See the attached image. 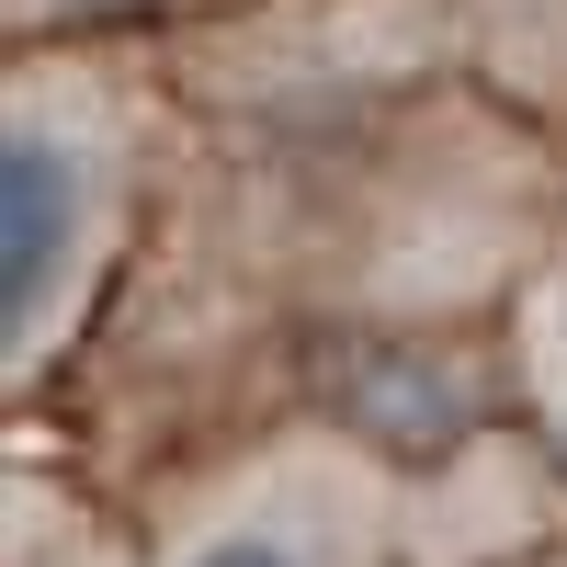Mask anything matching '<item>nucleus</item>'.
Segmentation results:
<instances>
[{"mask_svg":"<svg viewBox=\"0 0 567 567\" xmlns=\"http://www.w3.org/2000/svg\"><path fill=\"white\" fill-rule=\"evenodd\" d=\"M171 567H341V556L318 545V523H284V511H239V523L194 534Z\"/></svg>","mask_w":567,"mask_h":567,"instance_id":"nucleus-2","label":"nucleus"},{"mask_svg":"<svg viewBox=\"0 0 567 567\" xmlns=\"http://www.w3.org/2000/svg\"><path fill=\"white\" fill-rule=\"evenodd\" d=\"M125 227V114L80 69H23L0 125V352L34 374L80 329Z\"/></svg>","mask_w":567,"mask_h":567,"instance_id":"nucleus-1","label":"nucleus"}]
</instances>
